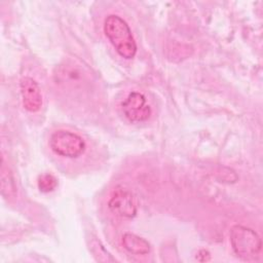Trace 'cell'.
Instances as JSON below:
<instances>
[{"label":"cell","mask_w":263,"mask_h":263,"mask_svg":"<svg viewBox=\"0 0 263 263\" xmlns=\"http://www.w3.org/2000/svg\"><path fill=\"white\" fill-rule=\"evenodd\" d=\"M104 32L117 53L132 60L137 53V43L127 23L116 14H110L104 22Z\"/></svg>","instance_id":"1"},{"label":"cell","mask_w":263,"mask_h":263,"mask_svg":"<svg viewBox=\"0 0 263 263\" xmlns=\"http://www.w3.org/2000/svg\"><path fill=\"white\" fill-rule=\"evenodd\" d=\"M229 237L233 252L243 260H253L261 252V238L252 228L234 225L230 229Z\"/></svg>","instance_id":"2"},{"label":"cell","mask_w":263,"mask_h":263,"mask_svg":"<svg viewBox=\"0 0 263 263\" xmlns=\"http://www.w3.org/2000/svg\"><path fill=\"white\" fill-rule=\"evenodd\" d=\"M49 147L60 156L77 158L85 151L86 146L79 135L70 130L59 129L50 136Z\"/></svg>","instance_id":"3"},{"label":"cell","mask_w":263,"mask_h":263,"mask_svg":"<svg viewBox=\"0 0 263 263\" xmlns=\"http://www.w3.org/2000/svg\"><path fill=\"white\" fill-rule=\"evenodd\" d=\"M108 208L112 214L121 218H134L137 215V203L133 193L122 187L117 186L108 201Z\"/></svg>","instance_id":"4"},{"label":"cell","mask_w":263,"mask_h":263,"mask_svg":"<svg viewBox=\"0 0 263 263\" xmlns=\"http://www.w3.org/2000/svg\"><path fill=\"white\" fill-rule=\"evenodd\" d=\"M124 116L132 122H141L147 120L151 115V108L146 103L144 95L133 91L121 104Z\"/></svg>","instance_id":"5"},{"label":"cell","mask_w":263,"mask_h":263,"mask_svg":"<svg viewBox=\"0 0 263 263\" xmlns=\"http://www.w3.org/2000/svg\"><path fill=\"white\" fill-rule=\"evenodd\" d=\"M24 108L29 112H37L42 107V93L38 83L31 77H23L20 82Z\"/></svg>","instance_id":"6"},{"label":"cell","mask_w":263,"mask_h":263,"mask_svg":"<svg viewBox=\"0 0 263 263\" xmlns=\"http://www.w3.org/2000/svg\"><path fill=\"white\" fill-rule=\"evenodd\" d=\"M121 242L127 252L135 255H146L150 252L151 249L150 243L145 238L130 232L123 234Z\"/></svg>","instance_id":"7"},{"label":"cell","mask_w":263,"mask_h":263,"mask_svg":"<svg viewBox=\"0 0 263 263\" xmlns=\"http://www.w3.org/2000/svg\"><path fill=\"white\" fill-rule=\"evenodd\" d=\"M1 192L5 198H13L16 195V186L10 170L5 166L2 159L1 164Z\"/></svg>","instance_id":"8"},{"label":"cell","mask_w":263,"mask_h":263,"mask_svg":"<svg viewBox=\"0 0 263 263\" xmlns=\"http://www.w3.org/2000/svg\"><path fill=\"white\" fill-rule=\"evenodd\" d=\"M38 188L43 193L51 192L58 186L57 178L51 174H43L38 178Z\"/></svg>","instance_id":"9"},{"label":"cell","mask_w":263,"mask_h":263,"mask_svg":"<svg viewBox=\"0 0 263 263\" xmlns=\"http://www.w3.org/2000/svg\"><path fill=\"white\" fill-rule=\"evenodd\" d=\"M196 258H197L198 261L204 262V261H209V260L211 259V255H210V253H209L206 250H200V251L197 253Z\"/></svg>","instance_id":"10"}]
</instances>
